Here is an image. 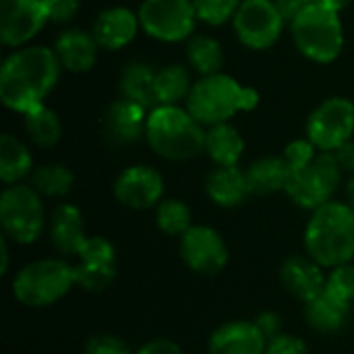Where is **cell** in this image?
<instances>
[{"label":"cell","mask_w":354,"mask_h":354,"mask_svg":"<svg viewBox=\"0 0 354 354\" xmlns=\"http://www.w3.org/2000/svg\"><path fill=\"white\" fill-rule=\"evenodd\" d=\"M60 68L56 52L46 46L17 48L0 66V102L21 114L44 106L58 83Z\"/></svg>","instance_id":"1"},{"label":"cell","mask_w":354,"mask_h":354,"mask_svg":"<svg viewBox=\"0 0 354 354\" xmlns=\"http://www.w3.org/2000/svg\"><path fill=\"white\" fill-rule=\"evenodd\" d=\"M305 251L326 270L351 263L354 259L353 207L332 199L313 209L305 228Z\"/></svg>","instance_id":"2"},{"label":"cell","mask_w":354,"mask_h":354,"mask_svg":"<svg viewBox=\"0 0 354 354\" xmlns=\"http://www.w3.org/2000/svg\"><path fill=\"white\" fill-rule=\"evenodd\" d=\"M145 139L164 160L183 162L205 151L203 124L187 106H156L149 110Z\"/></svg>","instance_id":"3"},{"label":"cell","mask_w":354,"mask_h":354,"mask_svg":"<svg viewBox=\"0 0 354 354\" xmlns=\"http://www.w3.org/2000/svg\"><path fill=\"white\" fill-rule=\"evenodd\" d=\"M259 104V93L253 87L241 85L226 73L205 75L187 97V110L207 127L228 122L236 112H251Z\"/></svg>","instance_id":"4"},{"label":"cell","mask_w":354,"mask_h":354,"mask_svg":"<svg viewBox=\"0 0 354 354\" xmlns=\"http://www.w3.org/2000/svg\"><path fill=\"white\" fill-rule=\"evenodd\" d=\"M77 286L75 266L64 259H37L23 266L12 278V297L31 309L62 301Z\"/></svg>","instance_id":"5"},{"label":"cell","mask_w":354,"mask_h":354,"mask_svg":"<svg viewBox=\"0 0 354 354\" xmlns=\"http://www.w3.org/2000/svg\"><path fill=\"white\" fill-rule=\"evenodd\" d=\"M290 33L299 52L313 62L328 64L336 60L344 48L340 12L317 2L307 4V8L290 23Z\"/></svg>","instance_id":"6"},{"label":"cell","mask_w":354,"mask_h":354,"mask_svg":"<svg viewBox=\"0 0 354 354\" xmlns=\"http://www.w3.org/2000/svg\"><path fill=\"white\" fill-rule=\"evenodd\" d=\"M0 226L15 245L35 243L46 226L41 195L31 185H8L0 195Z\"/></svg>","instance_id":"7"},{"label":"cell","mask_w":354,"mask_h":354,"mask_svg":"<svg viewBox=\"0 0 354 354\" xmlns=\"http://www.w3.org/2000/svg\"><path fill=\"white\" fill-rule=\"evenodd\" d=\"M342 168L334 151H317V156L301 170L290 172L286 195L303 209H317L332 201L342 180Z\"/></svg>","instance_id":"8"},{"label":"cell","mask_w":354,"mask_h":354,"mask_svg":"<svg viewBox=\"0 0 354 354\" xmlns=\"http://www.w3.org/2000/svg\"><path fill=\"white\" fill-rule=\"evenodd\" d=\"M137 15L147 35L168 44L189 39L199 21L193 0H143Z\"/></svg>","instance_id":"9"},{"label":"cell","mask_w":354,"mask_h":354,"mask_svg":"<svg viewBox=\"0 0 354 354\" xmlns=\"http://www.w3.org/2000/svg\"><path fill=\"white\" fill-rule=\"evenodd\" d=\"M354 133V104L348 97L324 100L307 120V139L319 151H336Z\"/></svg>","instance_id":"10"},{"label":"cell","mask_w":354,"mask_h":354,"mask_svg":"<svg viewBox=\"0 0 354 354\" xmlns=\"http://www.w3.org/2000/svg\"><path fill=\"white\" fill-rule=\"evenodd\" d=\"M234 33L251 50L272 48L286 25L274 0H243L234 19Z\"/></svg>","instance_id":"11"},{"label":"cell","mask_w":354,"mask_h":354,"mask_svg":"<svg viewBox=\"0 0 354 354\" xmlns=\"http://www.w3.org/2000/svg\"><path fill=\"white\" fill-rule=\"evenodd\" d=\"M183 263L201 276H218L226 270L230 251L218 230L205 224H193L178 243Z\"/></svg>","instance_id":"12"},{"label":"cell","mask_w":354,"mask_h":354,"mask_svg":"<svg viewBox=\"0 0 354 354\" xmlns=\"http://www.w3.org/2000/svg\"><path fill=\"white\" fill-rule=\"evenodd\" d=\"M48 21L46 0H0V41L6 48L27 46Z\"/></svg>","instance_id":"13"},{"label":"cell","mask_w":354,"mask_h":354,"mask_svg":"<svg viewBox=\"0 0 354 354\" xmlns=\"http://www.w3.org/2000/svg\"><path fill=\"white\" fill-rule=\"evenodd\" d=\"M114 197L129 209H149L158 207L164 199V178L151 166H131L122 170L114 183Z\"/></svg>","instance_id":"14"},{"label":"cell","mask_w":354,"mask_h":354,"mask_svg":"<svg viewBox=\"0 0 354 354\" xmlns=\"http://www.w3.org/2000/svg\"><path fill=\"white\" fill-rule=\"evenodd\" d=\"M324 270L326 268H322L309 255H292L280 268L282 288L292 299L307 305L309 301H313L315 297H319L326 290L328 274Z\"/></svg>","instance_id":"15"},{"label":"cell","mask_w":354,"mask_h":354,"mask_svg":"<svg viewBox=\"0 0 354 354\" xmlns=\"http://www.w3.org/2000/svg\"><path fill=\"white\" fill-rule=\"evenodd\" d=\"M147 116H149L147 108H143L127 97H120V100L112 102L104 114V122H102L104 135L114 145L135 143L145 135Z\"/></svg>","instance_id":"16"},{"label":"cell","mask_w":354,"mask_h":354,"mask_svg":"<svg viewBox=\"0 0 354 354\" xmlns=\"http://www.w3.org/2000/svg\"><path fill=\"white\" fill-rule=\"evenodd\" d=\"M268 338L255 322L234 319L222 324L207 342V354H266Z\"/></svg>","instance_id":"17"},{"label":"cell","mask_w":354,"mask_h":354,"mask_svg":"<svg viewBox=\"0 0 354 354\" xmlns=\"http://www.w3.org/2000/svg\"><path fill=\"white\" fill-rule=\"evenodd\" d=\"M139 15L127 6H112L102 10L93 21V37L104 50H120L129 46L139 31Z\"/></svg>","instance_id":"18"},{"label":"cell","mask_w":354,"mask_h":354,"mask_svg":"<svg viewBox=\"0 0 354 354\" xmlns=\"http://www.w3.org/2000/svg\"><path fill=\"white\" fill-rule=\"evenodd\" d=\"M50 241L60 255L77 257L87 241L83 214L73 203L58 205L50 216Z\"/></svg>","instance_id":"19"},{"label":"cell","mask_w":354,"mask_h":354,"mask_svg":"<svg viewBox=\"0 0 354 354\" xmlns=\"http://www.w3.org/2000/svg\"><path fill=\"white\" fill-rule=\"evenodd\" d=\"M97 41L93 33L83 29H66L58 35L54 44V52L60 60V66L71 73H85L97 60Z\"/></svg>","instance_id":"20"},{"label":"cell","mask_w":354,"mask_h":354,"mask_svg":"<svg viewBox=\"0 0 354 354\" xmlns=\"http://www.w3.org/2000/svg\"><path fill=\"white\" fill-rule=\"evenodd\" d=\"M207 197L220 207H236L251 195L247 172L239 166H218L209 172L205 183Z\"/></svg>","instance_id":"21"},{"label":"cell","mask_w":354,"mask_h":354,"mask_svg":"<svg viewBox=\"0 0 354 354\" xmlns=\"http://www.w3.org/2000/svg\"><path fill=\"white\" fill-rule=\"evenodd\" d=\"M348 317H351V303L336 299L328 290H324L319 297H315L305 305L307 324L322 334H334L342 330Z\"/></svg>","instance_id":"22"},{"label":"cell","mask_w":354,"mask_h":354,"mask_svg":"<svg viewBox=\"0 0 354 354\" xmlns=\"http://www.w3.org/2000/svg\"><path fill=\"white\" fill-rule=\"evenodd\" d=\"M245 172L251 187V195H274L278 191H286L290 178V168L284 156L259 158Z\"/></svg>","instance_id":"23"},{"label":"cell","mask_w":354,"mask_h":354,"mask_svg":"<svg viewBox=\"0 0 354 354\" xmlns=\"http://www.w3.org/2000/svg\"><path fill=\"white\" fill-rule=\"evenodd\" d=\"M243 151L245 139L232 124L222 122L205 131V153L216 166H239Z\"/></svg>","instance_id":"24"},{"label":"cell","mask_w":354,"mask_h":354,"mask_svg":"<svg viewBox=\"0 0 354 354\" xmlns=\"http://www.w3.org/2000/svg\"><path fill=\"white\" fill-rule=\"evenodd\" d=\"M156 68L147 62H129L120 75V91L122 97L153 110L158 106L156 102Z\"/></svg>","instance_id":"25"},{"label":"cell","mask_w":354,"mask_h":354,"mask_svg":"<svg viewBox=\"0 0 354 354\" xmlns=\"http://www.w3.org/2000/svg\"><path fill=\"white\" fill-rule=\"evenodd\" d=\"M33 172V158L27 145L10 133L0 137V180L8 185H19Z\"/></svg>","instance_id":"26"},{"label":"cell","mask_w":354,"mask_h":354,"mask_svg":"<svg viewBox=\"0 0 354 354\" xmlns=\"http://www.w3.org/2000/svg\"><path fill=\"white\" fill-rule=\"evenodd\" d=\"M156 102L158 106H178L187 102L193 83L189 71L180 64H168L156 73Z\"/></svg>","instance_id":"27"},{"label":"cell","mask_w":354,"mask_h":354,"mask_svg":"<svg viewBox=\"0 0 354 354\" xmlns=\"http://www.w3.org/2000/svg\"><path fill=\"white\" fill-rule=\"evenodd\" d=\"M187 58L189 64L201 75H216L222 73L224 66V52L218 39L209 35H191L187 41Z\"/></svg>","instance_id":"28"},{"label":"cell","mask_w":354,"mask_h":354,"mask_svg":"<svg viewBox=\"0 0 354 354\" xmlns=\"http://www.w3.org/2000/svg\"><path fill=\"white\" fill-rule=\"evenodd\" d=\"M73 183H75L73 172L62 164H44L39 168H33L29 176V185L41 197H50V199L68 195V191L73 189Z\"/></svg>","instance_id":"29"},{"label":"cell","mask_w":354,"mask_h":354,"mask_svg":"<svg viewBox=\"0 0 354 354\" xmlns=\"http://www.w3.org/2000/svg\"><path fill=\"white\" fill-rule=\"evenodd\" d=\"M23 116H25V131L35 145L52 147L58 143V139L62 135V124H60V118L54 110L39 106V108H35Z\"/></svg>","instance_id":"30"},{"label":"cell","mask_w":354,"mask_h":354,"mask_svg":"<svg viewBox=\"0 0 354 354\" xmlns=\"http://www.w3.org/2000/svg\"><path fill=\"white\" fill-rule=\"evenodd\" d=\"M156 226L166 236H183L193 226L191 209L180 199H162L156 207Z\"/></svg>","instance_id":"31"},{"label":"cell","mask_w":354,"mask_h":354,"mask_svg":"<svg viewBox=\"0 0 354 354\" xmlns=\"http://www.w3.org/2000/svg\"><path fill=\"white\" fill-rule=\"evenodd\" d=\"M77 286L87 292H104L116 278V266H100V263H83L75 266Z\"/></svg>","instance_id":"32"},{"label":"cell","mask_w":354,"mask_h":354,"mask_svg":"<svg viewBox=\"0 0 354 354\" xmlns=\"http://www.w3.org/2000/svg\"><path fill=\"white\" fill-rule=\"evenodd\" d=\"M199 21L207 25H224L234 19L243 0H193Z\"/></svg>","instance_id":"33"},{"label":"cell","mask_w":354,"mask_h":354,"mask_svg":"<svg viewBox=\"0 0 354 354\" xmlns=\"http://www.w3.org/2000/svg\"><path fill=\"white\" fill-rule=\"evenodd\" d=\"M326 290L344 303L354 301V263H342L330 270L326 278Z\"/></svg>","instance_id":"34"},{"label":"cell","mask_w":354,"mask_h":354,"mask_svg":"<svg viewBox=\"0 0 354 354\" xmlns=\"http://www.w3.org/2000/svg\"><path fill=\"white\" fill-rule=\"evenodd\" d=\"M83 263H100V266H116V249L104 236H87L81 253L77 255Z\"/></svg>","instance_id":"35"},{"label":"cell","mask_w":354,"mask_h":354,"mask_svg":"<svg viewBox=\"0 0 354 354\" xmlns=\"http://www.w3.org/2000/svg\"><path fill=\"white\" fill-rule=\"evenodd\" d=\"M317 147L309 141V139H297L292 143L286 145L284 149V160L290 168V172H297L301 168H305L315 156H317Z\"/></svg>","instance_id":"36"},{"label":"cell","mask_w":354,"mask_h":354,"mask_svg":"<svg viewBox=\"0 0 354 354\" xmlns=\"http://www.w3.org/2000/svg\"><path fill=\"white\" fill-rule=\"evenodd\" d=\"M83 354H135L129 344L116 336H110V334H100V336H93L87 340Z\"/></svg>","instance_id":"37"},{"label":"cell","mask_w":354,"mask_h":354,"mask_svg":"<svg viewBox=\"0 0 354 354\" xmlns=\"http://www.w3.org/2000/svg\"><path fill=\"white\" fill-rule=\"evenodd\" d=\"M266 354H311L309 346L292 334H278L276 338L268 340V348Z\"/></svg>","instance_id":"38"},{"label":"cell","mask_w":354,"mask_h":354,"mask_svg":"<svg viewBox=\"0 0 354 354\" xmlns=\"http://www.w3.org/2000/svg\"><path fill=\"white\" fill-rule=\"evenodd\" d=\"M46 10L52 23H71L79 12V0H46Z\"/></svg>","instance_id":"39"},{"label":"cell","mask_w":354,"mask_h":354,"mask_svg":"<svg viewBox=\"0 0 354 354\" xmlns=\"http://www.w3.org/2000/svg\"><path fill=\"white\" fill-rule=\"evenodd\" d=\"M255 326L261 330V334L272 340L276 338L278 334H282V317L274 311H266V313H259L257 319H255Z\"/></svg>","instance_id":"40"},{"label":"cell","mask_w":354,"mask_h":354,"mask_svg":"<svg viewBox=\"0 0 354 354\" xmlns=\"http://www.w3.org/2000/svg\"><path fill=\"white\" fill-rule=\"evenodd\" d=\"M135 354H185V351L172 340L156 338V340H149L147 344H143L139 351H135Z\"/></svg>","instance_id":"41"},{"label":"cell","mask_w":354,"mask_h":354,"mask_svg":"<svg viewBox=\"0 0 354 354\" xmlns=\"http://www.w3.org/2000/svg\"><path fill=\"white\" fill-rule=\"evenodd\" d=\"M274 2L286 23H292L307 8V4H311L309 0H274Z\"/></svg>","instance_id":"42"},{"label":"cell","mask_w":354,"mask_h":354,"mask_svg":"<svg viewBox=\"0 0 354 354\" xmlns=\"http://www.w3.org/2000/svg\"><path fill=\"white\" fill-rule=\"evenodd\" d=\"M334 156H336V160H338V164H340V168H342V172L344 174H354V141H346L342 147H338L336 151H334Z\"/></svg>","instance_id":"43"},{"label":"cell","mask_w":354,"mask_h":354,"mask_svg":"<svg viewBox=\"0 0 354 354\" xmlns=\"http://www.w3.org/2000/svg\"><path fill=\"white\" fill-rule=\"evenodd\" d=\"M8 239L2 234V239H0V259H2V263H0V274H6L8 272V263H10V257H8Z\"/></svg>","instance_id":"44"},{"label":"cell","mask_w":354,"mask_h":354,"mask_svg":"<svg viewBox=\"0 0 354 354\" xmlns=\"http://www.w3.org/2000/svg\"><path fill=\"white\" fill-rule=\"evenodd\" d=\"M313 2H317V4H322V6H328V8L340 12V10H344L353 0H313Z\"/></svg>","instance_id":"45"},{"label":"cell","mask_w":354,"mask_h":354,"mask_svg":"<svg viewBox=\"0 0 354 354\" xmlns=\"http://www.w3.org/2000/svg\"><path fill=\"white\" fill-rule=\"evenodd\" d=\"M346 203L351 205L354 209V174H351V178H348V183H346Z\"/></svg>","instance_id":"46"},{"label":"cell","mask_w":354,"mask_h":354,"mask_svg":"<svg viewBox=\"0 0 354 354\" xmlns=\"http://www.w3.org/2000/svg\"><path fill=\"white\" fill-rule=\"evenodd\" d=\"M309 2H313V0H309Z\"/></svg>","instance_id":"47"}]
</instances>
